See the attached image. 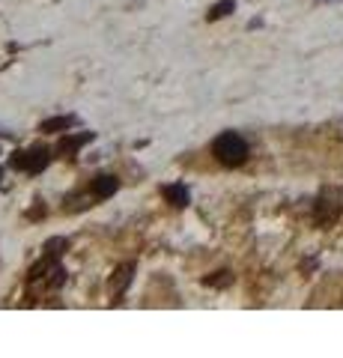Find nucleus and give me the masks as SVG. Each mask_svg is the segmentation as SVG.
<instances>
[{"instance_id":"obj_7","label":"nucleus","mask_w":343,"mask_h":358,"mask_svg":"<svg viewBox=\"0 0 343 358\" xmlns=\"http://www.w3.org/2000/svg\"><path fill=\"white\" fill-rule=\"evenodd\" d=\"M75 122H78V120H75L72 114H66V117H51V120H42V122H39V131H45V134L66 131V129H72Z\"/></svg>"},{"instance_id":"obj_1","label":"nucleus","mask_w":343,"mask_h":358,"mask_svg":"<svg viewBox=\"0 0 343 358\" xmlns=\"http://www.w3.org/2000/svg\"><path fill=\"white\" fill-rule=\"evenodd\" d=\"M212 155H215V162L224 164V167H242L248 162V143L242 134L224 131L212 141Z\"/></svg>"},{"instance_id":"obj_10","label":"nucleus","mask_w":343,"mask_h":358,"mask_svg":"<svg viewBox=\"0 0 343 358\" xmlns=\"http://www.w3.org/2000/svg\"><path fill=\"white\" fill-rule=\"evenodd\" d=\"M203 284L206 287H215V289H224V287L233 284V272H215V275L203 278Z\"/></svg>"},{"instance_id":"obj_5","label":"nucleus","mask_w":343,"mask_h":358,"mask_svg":"<svg viewBox=\"0 0 343 358\" xmlns=\"http://www.w3.org/2000/svg\"><path fill=\"white\" fill-rule=\"evenodd\" d=\"M119 188V179L117 176H110V173H98L96 179H93V197L96 200H105V197H110Z\"/></svg>"},{"instance_id":"obj_2","label":"nucleus","mask_w":343,"mask_h":358,"mask_svg":"<svg viewBox=\"0 0 343 358\" xmlns=\"http://www.w3.org/2000/svg\"><path fill=\"white\" fill-rule=\"evenodd\" d=\"M340 212H343V192H337V188H326L314 203L316 224L319 227H328V224H335L340 218Z\"/></svg>"},{"instance_id":"obj_8","label":"nucleus","mask_w":343,"mask_h":358,"mask_svg":"<svg viewBox=\"0 0 343 358\" xmlns=\"http://www.w3.org/2000/svg\"><path fill=\"white\" fill-rule=\"evenodd\" d=\"M164 197H168V203L176 206V209H185L188 206V188L173 182V185H164Z\"/></svg>"},{"instance_id":"obj_3","label":"nucleus","mask_w":343,"mask_h":358,"mask_svg":"<svg viewBox=\"0 0 343 358\" xmlns=\"http://www.w3.org/2000/svg\"><path fill=\"white\" fill-rule=\"evenodd\" d=\"M51 162V152L45 147H33V150H24V152H15L9 164L15 167V171H24V173H42Z\"/></svg>"},{"instance_id":"obj_9","label":"nucleus","mask_w":343,"mask_h":358,"mask_svg":"<svg viewBox=\"0 0 343 358\" xmlns=\"http://www.w3.org/2000/svg\"><path fill=\"white\" fill-rule=\"evenodd\" d=\"M236 9V0H218V3L206 13V21H221L224 15H230Z\"/></svg>"},{"instance_id":"obj_11","label":"nucleus","mask_w":343,"mask_h":358,"mask_svg":"<svg viewBox=\"0 0 343 358\" xmlns=\"http://www.w3.org/2000/svg\"><path fill=\"white\" fill-rule=\"evenodd\" d=\"M63 251H69V239H63V236L48 239V245H45V254H48V257H57V260H60Z\"/></svg>"},{"instance_id":"obj_4","label":"nucleus","mask_w":343,"mask_h":358,"mask_svg":"<svg viewBox=\"0 0 343 358\" xmlns=\"http://www.w3.org/2000/svg\"><path fill=\"white\" fill-rule=\"evenodd\" d=\"M135 272H138V266H135V263H123V266H117V272L110 275V284H108L110 299L119 301V299L126 296V289H129V284H131V278H135Z\"/></svg>"},{"instance_id":"obj_6","label":"nucleus","mask_w":343,"mask_h":358,"mask_svg":"<svg viewBox=\"0 0 343 358\" xmlns=\"http://www.w3.org/2000/svg\"><path fill=\"white\" fill-rule=\"evenodd\" d=\"M93 141V131H84V134H66L63 143H60V152L66 155V159H75V152H78L84 143Z\"/></svg>"}]
</instances>
